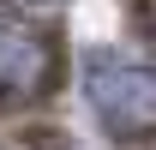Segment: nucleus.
Wrapping results in <instances>:
<instances>
[{
    "label": "nucleus",
    "mask_w": 156,
    "mask_h": 150,
    "mask_svg": "<svg viewBox=\"0 0 156 150\" xmlns=\"http://www.w3.org/2000/svg\"><path fill=\"white\" fill-rule=\"evenodd\" d=\"M138 30L156 42V0H138Z\"/></svg>",
    "instance_id": "nucleus-3"
},
{
    "label": "nucleus",
    "mask_w": 156,
    "mask_h": 150,
    "mask_svg": "<svg viewBox=\"0 0 156 150\" xmlns=\"http://www.w3.org/2000/svg\"><path fill=\"white\" fill-rule=\"evenodd\" d=\"M60 84V30L0 6V108H30Z\"/></svg>",
    "instance_id": "nucleus-2"
},
{
    "label": "nucleus",
    "mask_w": 156,
    "mask_h": 150,
    "mask_svg": "<svg viewBox=\"0 0 156 150\" xmlns=\"http://www.w3.org/2000/svg\"><path fill=\"white\" fill-rule=\"evenodd\" d=\"M84 96L108 138H156V60L96 48L84 60Z\"/></svg>",
    "instance_id": "nucleus-1"
}]
</instances>
